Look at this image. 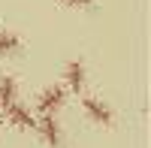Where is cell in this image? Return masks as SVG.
Instances as JSON below:
<instances>
[{
  "mask_svg": "<svg viewBox=\"0 0 151 148\" xmlns=\"http://www.w3.org/2000/svg\"><path fill=\"white\" fill-rule=\"evenodd\" d=\"M6 121H9L15 130H33V127H36V118L30 115V109H27V106H21L18 100L6 106Z\"/></svg>",
  "mask_w": 151,
  "mask_h": 148,
  "instance_id": "obj_4",
  "label": "cell"
},
{
  "mask_svg": "<svg viewBox=\"0 0 151 148\" xmlns=\"http://www.w3.org/2000/svg\"><path fill=\"white\" fill-rule=\"evenodd\" d=\"M82 112L88 115L94 121V124H112V121H115V115H112V109L100 100V97H82Z\"/></svg>",
  "mask_w": 151,
  "mask_h": 148,
  "instance_id": "obj_3",
  "label": "cell"
},
{
  "mask_svg": "<svg viewBox=\"0 0 151 148\" xmlns=\"http://www.w3.org/2000/svg\"><path fill=\"white\" fill-rule=\"evenodd\" d=\"M60 3H64V6H70V9H88V6L94 3V0H60Z\"/></svg>",
  "mask_w": 151,
  "mask_h": 148,
  "instance_id": "obj_8",
  "label": "cell"
},
{
  "mask_svg": "<svg viewBox=\"0 0 151 148\" xmlns=\"http://www.w3.org/2000/svg\"><path fill=\"white\" fill-rule=\"evenodd\" d=\"M67 100V91L60 88V85H48V88L36 97V109H40V115H55L60 106Z\"/></svg>",
  "mask_w": 151,
  "mask_h": 148,
  "instance_id": "obj_1",
  "label": "cell"
},
{
  "mask_svg": "<svg viewBox=\"0 0 151 148\" xmlns=\"http://www.w3.org/2000/svg\"><path fill=\"white\" fill-rule=\"evenodd\" d=\"M18 48H21V40L15 33H9V30L0 33V55H15Z\"/></svg>",
  "mask_w": 151,
  "mask_h": 148,
  "instance_id": "obj_7",
  "label": "cell"
},
{
  "mask_svg": "<svg viewBox=\"0 0 151 148\" xmlns=\"http://www.w3.org/2000/svg\"><path fill=\"white\" fill-rule=\"evenodd\" d=\"M64 79H67V88L73 94H82V88H85V64L82 60H70L64 67Z\"/></svg>",
  "mask_w": 151,
  "mask_h": 148,
  "instance_id": "obj_5",
  "label": "cell"
},
{
  "mask_svg": "<svg viewBox=\"0 0 151 148\" xmlns=\"http://www.w3.org/2000/svg\"><path fill=\"white\" fill-rule=\"evenodd\" d=\"M36 130H40V136H42L45 145H52V148H60V145H64V130H60V121H58L55 115H40Z\"/></svg>",
  "mask_w": 151,
  "mask_h": 148,
  "instance_id": "obj_2",
  "label": "cell"
},
{
  "mask_svg": "<svg viewBox=\"0 0 151 148\" xmlns=\"http://www.w3.org/2000/svg\"><path fill=\"white\" fill-rule=\"evenodd\" d=\"M15 100H18V82H15V76H0V106L6 109Z\"/></svg>",
  "mask_w": 151,
  "mask_h": 148,
  "instance_id": "obj_6",
  "label": "cell"
}]
</instances>
